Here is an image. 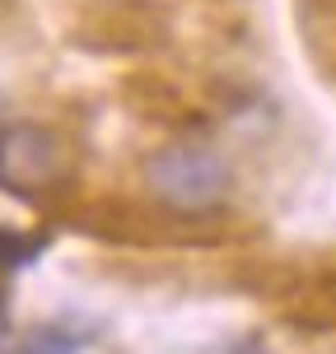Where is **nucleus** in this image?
Segmentation results:
<instances>
[{"mask_svg":"<svg viewBox=\"0 0 336 354\" xmlns=\"http://www.w3.org/2000/svg\"><path fill=\"white\" fill-rule=\"evenodd\" d=\"M145 182L168 210L206 214L229 196V163L206 145H163L145 159Z\"/></svg>","mask_w":336,"mask_h":354,"instance_id":"1","label":"nucleus"},{"mask_svg":"<svg viewBox=\"0 0 336 354\" xmlns=\"http://www.w3.org/2000/svg\"><path fill=\"white\" fill-rule=\"evenodd\" d=\"M61 173V145L42 126H10L0 131V187L37 192Z\"/></svg>","mask_w":336,"mask_h":354,"instance_id":"2","label":"nucleus"},{"mask_svg":"<svg viewBox=\"0 0 336 354\" xmlns=\"http://www.w3.org/2000/svg\"><path fill=\"white\" fill-rule=\"evenodd\" d=\"M122 93H126V103H131V112L145 117V122H154V126H192L196 117H201L196 103L187 98V88L177 84L173 75L150 71V66L126 71Z\"/></svg>","mask_w":336,"mask_h":354,"instance_id":"3","label":"nucleus"},{"mask_svg":"<svg viewBox=\"0 0 336 354\" xmlns=\"http://www.w3.org/2000/svg\"><path fill=\"white\" fill-rule=\"evenodd\" d=\"M19 354H80V345H75L66 331H56V326H37V331L24 336Z\"/></svg>","mask_w":336,"mask_h":354,"instance_id":"4","label":"nucleus"}]
</instances>
